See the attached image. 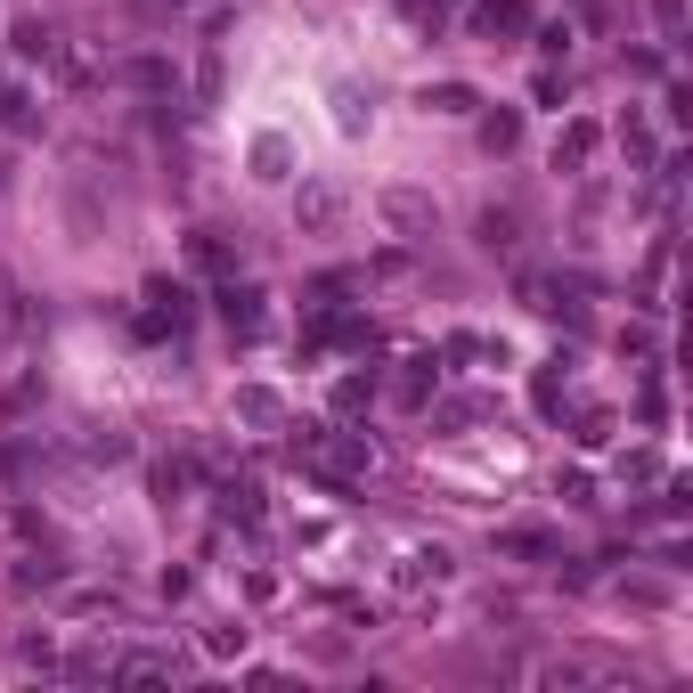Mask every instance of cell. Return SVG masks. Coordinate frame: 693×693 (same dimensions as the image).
I'll use <instances>...</instances> for the list:
<instances>
[{"instance_id": "cell-1", "label": "cell", "mask_w": 693, "mask_h": 693, "mask_svg": "<svg viewBox=\"0 0 693 693\" xmlns=\"http://www.w3.org/2000/svg\"><path fill=\"white\" fill-rule=\"evenodd\" d=\"M294 221H302V237H334L343 228V188H327V180L294 188Z\"/></svg>"}, {"instance_id": "cell-2", "label": "cell", "mask_w": 693, "mask_h": 693, "mask_svg": "<svg viewBox=\"0 0 693 693\" xmlns=\"http://www.w3.org/2000/svg\"><path fill=\"white\" fill-rule=\"evenodd\" d=\"M9 50L25 57V66H50V57H57V25H50V17H17V25H9Z\"/></svg>"}, {"instance_id": "cell-3", "label": "cell", "mask_w": 693, "mask_h": 693, "mask_svg": "<svg viewBox=\"0 0 693 693\" xmlns=\"http://www.w3.org/2000/svg\"><path fill=\"white\" fill-rule=\"evenodd\" d=\"M221 319L254 343V334H262V286H237V278H228V286H221Z\"/></svg>"}, {"instance_id": "cell-4", "label": "cell", "mask_w": 693, "mask_h": 693, "mask_svg": "<svg viewBox=\"0 0 693 693\" xmlns=\"http://www.w3.org/2000/svg\"><path fill=\"white\" fill-rule=\"evenodd\" d=\"M596 163V122H563L555 131V172H587Z\"/></svg>"}, {"instance_id": "cell-5", "label": "cell", "mask_w": 693, "mask_h": 693, "mask_svg": "<svg viewBox=\"0 0 693 693\" xmlns=\"http://www.w3.org/2000/svg\"><path fill=\"white\" fill-rule=\"evenodd\" d=\"M375 213H384L392 228H408V237H425V228H433V204H425V196H408V188H392Z\"/></svg>"}, {"instance_id": "cell-6", "label": "cell", "mask_w": 693, "mask_h": 693, "mask_svg": "<svg viewBox=\"0 0 693 693\" xmlns=\"http://www.w3.org/2000/svg\"><path fill=\"white\" fill-rule=\"evenodd\" d=\"M473 25L498 41V33H522V25H531V9H522V0H473Z\"/></svg>"}, {"instance_id": "cell-7", "label": "cell", "mask_w": 693, "mask_h": 693, "mask_svg": "<svg viewBox=\"0 0 693 693\" xmlns=\"http://www.w3.org/2000/svg\"><path fill=\"white\" fill-rule=\"evenodd\" d=\"M481 245H490V254H514L522 245V213L514 204H490V213H481Z\"/></svg>"}, {"instance_id": "cell-8", "label": "cell", "mask_w": 693, "mask_h": 693, "mask_svg": "<svg viewBox=\"0 0 693 693\" xmlns=\"http://www.w3.org/2000/svg\"><path fill=\"white\" fill-rule=\"evenodd\" d=\"M481 416H498V401L466 392V401H440V408H433V425H440V433H457V425H481Z\"/></svg>"}, {"instance_id": "cell-9", "label": "cell", "mask_w": 693, "mask_h": 693, "mask_svg": "<svg viewBox=\"0 0 693 693\" xmlns=\"http://www.w3.org/2000/svg\"><path fill=\"white\" fill-rule=\"evenodd\" d=\"M122 82H139V90H180V66H172V57H131Z\"/></svg>"}, {"instance_id": "cell-10", "label": "cell", "mask_w": 693, "mask_h": 693, "mask_svg": "<svg viewBox=\"0 0 693 693\" xmlns=\"http://www.w3.org/2000/svg\"><path fill=\"white\" fill-rule=\"evenodd\" d=\"M188 481H196V466H188V457H156V498H163V507H180Z\"/></svg>"}, {"instance_id": "cell-11", "label": "cell", "mask_w": 693, "mask_h": 693, "mask_svg": "<svg viewBox=\"0 0 693 693\" xmlns=\"http://www.w3.org/2000/svg\"><path fill=\"white\" fill-rule=\"evenodd\" d=\"M425 115H473V90H466V82H433V90H425Z\"/></svg>"}, {"instance_id": "cell-12", "label": "cell", "mask_w": 693, "mask_h": 693, "mask_svg": "<svg viewBox=\"0 0 693 693\" xmlns=\"http://www.w3.org/2000/svg\"><path fill=\"white\" fill-rule=\"evenodd\" d=\"M514 139H522V115H490L481 122V147H490V156H507Z\"/></svg>"}, {"instance_id": "cell-13", "label": "cell", "mask_w": 693, "mask_h": 693, "mask_svg": "<svg viewBox=\"0 0 693 693\" xmlns=\"http://www.w3.org/2000/svg\"><path fill=\"white\" fill-rule=\"evenodd\" d=\"M0 122H9V131H33V98L25 90H0Z\"/></svg>"}, {"instance_id": "cell-14", "label": "cell", "mask_w": 693, "mask_h": 693, "mask_svg": "<svg viewBox=\"0 0 693 693\" xmlns=\"http://www.w3.org/2000/svg\"><path fill=\"white\" fill-rule=\"evenodd\" d=\"M498 547H507V555H555V539L547 531H507Z\"/></svg>"}, {"instance_id": "cell-15", "label": "cell", "mask_w": 693, "mask_h": 693, "mask_svg": "<svg viewBox=\"0 0 693 693\" xmlns=\"http://www.w3.org/2000/svg\"><path fill=\"white\" fill-rule=\"evenodd\" d=\"M653 17H661V41L678 50V33H685V0H653Z\"/></svg>"}, {"instance_id": "cell-16", "label": "cell", "mask_w": 693, "mask_h": 693, "mask_svg": "<svg viewBox=\"0 0 693 693\" xmlns=\"http://www.w3.org/2000/svg\"><path fill=\"white\" fill-rule=\"evenodd\" d=\"M408 579H449V555L425 547V555H408Z\"/></svg>"}, {"instance_id": "cell-17", "label": "cell", "mask_w": 693, "mask_h": 693, "mask_svg": "<svg viewBox=\"0 0 693 693\" xmlns=\"http://www.w3.org/2000/svg\"><path fill=\"white\" fill-rule=\"evenodd\" d=\"M334 107H343V131H360V122L375 115V107H360V90H334Z\"/></svg>"}, {"instance_id": "cell-18", "label": "cell", "mask_w": 693, "mask_h": 693, "mask_svg": "<svg viewBox=\"0 0 693 693\" xmlns=\"http://www.w3.org/2000/svg\"><path fill=\"white\" fill-rule=\"evenodd\" d=\"M245 416H254V425H278V401H269V392H245V401H237Z\"/></svg>"}, {"instance_id": "cell-19", "label": "cell", "mask_w": 693, "mask_h": 693, "mask_svg": "<svg viewBox=\"0 0 693 693\" xmlns=\"http://www.w3.org/2000/svg\"><path fill=\"white\" fill-rule=\"evenodd\" d=\"M661 115H669V122H685V115H693V90H685V82H669V98H661Z\"/></svg>"}]
</instances>
